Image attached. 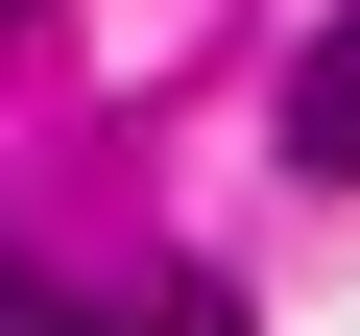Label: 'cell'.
I'll use <instances>...</instances> for the list:
<instances>
[{
  "label": "cell",
  "instance_id": "cell-1",
  "mask_svg": "<svg viewBox=\"0 0 360 336\" xmlns=\"http://www.w3.org/2000/svg\"><path fill=\"white\" fill-rule=\"evenodd\" d=\"M288 168H312V193H360V25L288 72Z\"/></svg>",
  "mask_w": 360,
  "mask_h": 336
},
{
  "label": "cell",
  "instance_id": "cell-2",
  "mask_svg": "<svg viewBox=\"0 0 360 336\" xmlns=\"http://www.w3.org/2000/svg\"><path fill=\"white\" fill-rule=\"evenodd\" d=\"M120 336H240V312H217V288H168V312H120Z\"/></svg>",
  "mask_w": 360,
  "mask_h": 336
},
{
  "label": "cell",
  "instance_id": "cell-3",
  "mask_svg": "<svg viewBox=\"0 0 360 336\" xmlns=\"http://www.w3.org/2000/svg\"><path fill=\"white\" fill-rule=\"evenodd\" d=\"M0 25H25V0H0Z\"/></svg>",
  "mask_w": 360,
  "mask_h": 336
}]
</instances>
